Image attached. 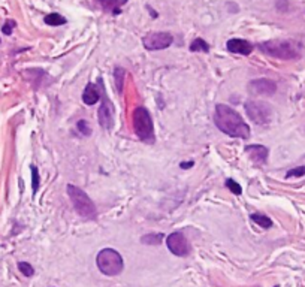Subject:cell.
Returning <instances> with one entry per match:
<instances>
[{"instance_id":"20","label":"cell","mask_w":305,"mask_h":287,"mask_svg":"<svg viewBox=\"0 0 305 287\" xmlns=\"http://www.w3.org/2000/svg\"><path fill=\"white\" fill-rule=\"evenodd\" d=\"M31 188H33V195H36L39 188V171L36 166H31Z\"/></svg>"},{"instance_id":"24","label":"cell","mask_w":305,"mask_h":287,"mask_svg":"<svg viewBox=\"0 0 305 287\" xmlns=\"http://www.w3.org/2000/svg\"><path fill=\"white\" fill-rule=\"evenodd\" d=\"M14 28H15V21H14V20H8V21L3 24V28H2V30H3V33H5V35H8V36H9V35L12 33V30H14Z\"/></svg>"},{"instance_id":"17","label":"cell","mask_w":305,"mask_h":287,"mask_svg":"<svg viewBox=\"0 0 305 287\" xmlns=\"http://www.w3.org/2000/svg\"><path fill=\"white\" fill-rule=\"evenodd\" d=\"M114 77H115V87H117V91L121 94V93H123V84H124L126 71H124L123 68H115V71H114Z\"/></svg>"},{"instance_id":"2","label":"cell","mask_w":305,"mask_h":287,"mask_svg":"<svg viewBox=\"0 0 305 287\" xmlns=\"http://www.w3.org/2000/svg\"><path fill=\"white\" fill-rule=\"evenodd\" d=\"M260 51L280 60H293L301 55V44L289 39H273L259 45Z\"/></svg>"},{"instance_id":"27","label":"cell","mask_w":305,"mask_h":287,"mask_svg":"<svg viewBox=\"0 0 305 287\" xmlns=\"http://www.w3.org/2000/svg\"><path fill=\"white\" fill-rule=\"evenodd\" d=\"M0 42H2V41H0Z\"/></svg>"},{"instance_id":"26","label":"cell","mask_w":305,"mask_h":287,"mask_svg":"<svg viewBox=\"0 0 305 287\" xmlns=\"http://www.w3.org/2000/svg\"><path fill=\"white\" fill-rule=\"evenodd\" d=\"M193 165H194L193 162H183V163H181L180 166H181L183 169H189V168H192Z\"/></svg>"},{"instance_id":"16","label":"cell","mask_w":305,"mask_h":287,"mask_svg":"<svg viewBox=\"0 0 305 287\" xmlns=\"http://www.w3.org/2000/svg\"><path fill=\"white\" fill-rule=\"evenodd\" d=\"M45 24L48 26H63L66 24V18L60 14H56V12H51L45 17Z\"/></svg>"},{"instance_id":"4","label":"cell","mask_w":305,"mask_h":287,"mask_svg":"<svg viewBox=\"0 0 305 287\" xmlns=\"http://www.w3.org/2000/svg\"><path fill=\"white\" fill-rule=\"evenodd\" d=\"M97 268L102 274L108 275V277H115L120 275L123 271V258L121 254L114 250V248H104L99 251L97 258H96Z\"/></svg>"},{"instance_id":"15","label":"cell","mask_w":305,"mask_h":287,"mask_svg":"<svg viewBox=\"0 0 305 287\" xmlns=\"http://www.w3.org/2000/svg\"><path fill=\"white\" fill-rule=\"evenodd\" d=\"M251 220L257 225V226H260V228H263V229H269V228H273V220L268 217V215H263V214H251Z\"/></svg>"},{"instance_id":"18","label":"cell","mask_w":305,"mask_h":287,"mask_svg":"<svg viewBox=\"0 0 305 287\" xmlns=\"http://www.w3.org/2000/svg\"><path fill=\"white\" fill-rule=\"evenodd\" d=\"M190 51L193 52H208L210 51V45L204 41V39H200V38H197V39H194L193 42L190 44Z\"/></svg>"},{"instance_id":"13","label":"cell","mask_w":305,"mask_h":287,"mask_svg":"<svg viewBox=\"0 0 305 287\" xmlns=\"http://www.w3.org/2000/svg\"><path fill=\"white\" fill-rule=\"evenodd\" d=\"M99 99H100V91H99V88H97V85L96 84H93V82H90V84H87V87H85V90H84L83 93V102L85 105H94L99 102Z\"/></svg>"},{"instance_id":"5","label":"cell","mask_w":305,"mask_h":287,"mask_svg":"<svg viewBox=\"0 0 305 287\" xmlns=\"http://www.w3.org/2000/svg\"><path fill=\"white\" fill-rule=\"evenodd\" d=\"M67 195L74 204V208L75 211L84 217V218H94L97 211L96 207L93 204V201L90 199V196L84 192L83 188L77 187V185H67Z\"/></svg>"},{"instance_id":"11","label":"cell","mask_w":305,"mask_h":287,"mask_svg":"<svg viewBox=\"0 0 305 287\" xmlns=\"http://www.w3.org/2000/svg\"><path fill=\"white\" fill-rule=\"evenodd\" d=\"M227 51L235 52V54H243V55H249L253 51V45L246 39H229L226 44Z\"/></svg>"},{"instance_id":"1","label":"cell","mask_w":305,"mask_h":287,"mask_svg":"<svg viewBox=\"0 0 305 287\" xmlns=\"http://www.w3.org/2000/svg\"><path fill=\"white\" fill-rule=\"evenodd\" d=\"M216 126L226 135L232 138L247 139L250 136L249 124L243 120V117L227 105H217L214 112Z\"/></svg>"},{"instance_id":"7","label":"cell","mask_w":305,"mask_h":287,"mask_svg":"<svg viewBox=\"0 0 305 287\" xmlns=\"http://www.w3.org/2000/svg\"><path fill=\"white\" fill-rule=\"evenodd\" d=\"M174 42V36L167 31H153L148 33L144 39L142 44L148 51H160L169 48Z\"/></svg>"},{"instance_id":"22","label":"cell","mask_w":305,"mask_h":287,"mask_svg":"<svg viewBox=\"0 0 305 287\" xmlns=\"http://www.w3.org/2000/svg\"><path fill=\"white\" fill-rule=\"evenodd\" d=\"M304 175H305V166H298V168L290 169V171L286 174V178H293V177L299 178V177H304Z\"/></svg>"},{"instance_id":"19","label":"cell","mask_w":305,"mask_h":287,"mask_svg":"<svg viewBox=\"0 0 305 287\" xmlns=\"http://www.w3.org/2000/svg\"><path fill=\"white\" fill-rule=\"evenodd\" d=\"M163 238H165V236L162 235V234H150V235L142 236L141 242H144V244H154V245H157V244H160V242L163 241Z\"/></svg>"},{"instance_id":"8","label":"cell","mask_w":305,"mask_h":287,"mask_svg":"<svg viewBox=\"0 0 305 287\" xmlns=\"http://www.w3.org/2000/svg\"><path fill=\"white\" fill-rule=\"evenodd\" d=\"M102 105L99 108V112H97V117H99V124L102 129L105 131H111L114 127V115H115V108L114 104L111 102V99L108 98L105 88H102Z\"/></svg>"},{"instance_id":"3","label":"cell","mask_w":305,"mask_h":287,"mask_svg":"<svg viewBox=\"0 0 305 287\" xmlns=\"http://www.w3.org/2000/svg\"><path fill=\"white\" fill-rule=\"evenodd\" d=\"M132 120H133V131L139 139L144 141L145 144H153L154 142V124H153L150 111L144 106H138L133 111Z\"/></svg>"},{"instance_id":"9","label":"cell","mask_w":305,"mask_h":287,"mask_svg":"<svg viewBox=\"0 0 305 287\" xmlns=\"http://www.w3.org/2000/svg\"><path fill=\"white\" fill-rule=\"evenodd\" d=\"M166 245L169 251L175 256L186 258L190 253V245L187 238L183 235L181 232H174L166 238Z\"/></svg>"},{"instance_id":"6","label":"cell","mask_w":305,"mask_h":287,"mask_svg":"<svg viewBox=\"0 0 305 287\" xmlns=\"http://www.w3.org/2000/svg\"><path fill=\"white\" fill-rule=\"evenodd\" d=\"M246 111L250 120L256 124H268L273 117L271 105L262 101H250L246 104Z\"/></svg>"},{"instance_id":"10","label":"cell","mask_w":305,"mask_h":287,"mask_svg":"<svg viewBox=\"0 0 305 287\" xmlns=\"http://www.w3.org/2000/svg\"><path fill=\"white\" fill-rule=\"evenodd\" d=\"M250 93L253 96H273L277 91V84L273 79H253L249 84Z\"/></svg>"},{"instance_id":"25","label":"cell","mask_w":305,"mask_h":287,"mask_svg":"<svg viewBox=\"0 0 305 287\" xmlns=\"http://www.w3.org/2000/svg\"><path fill=\"white\" fill-rule=\"evenodd\" d=\"M77 127L83 132V135H85V136H88V135L91 133L90 127H88V123H87L85 120H80V121H78V124H77Z\"/></svg>"},{"instance_id":"14","label":"cell","mask_w":305,"mask_h":287,"mask_svg":"<svg viewBox=\"0 0 305 287\" xmlns=\"http://www.w3.org/2000/svg\"><path fill=\"white\" fill-rule=\"evenodd\" d=\"M129 0H99L102 9L105 12H111V14H120V9L123 5H126Z\"/></svg>"},{"instance_id":"21","label":"cell","mask_w":305,"mask_h":287,"mask_svg":"<svg viewBox=\"0 0 305 287\" xmlns=\"http://www.w3.org/2000/svg\"><path fill=\"white\" fill-rule=\"evenodd\" d=\"M18 269H20L21 274L26 275V277H31V275L35 274L33 266H31L30 263H27V262H20V263H18Z\"/></svg>"},{"instance_id":"23","label":"cell","mask_w":305,"mask_h":287,"mask_svg":"<svg viewBox=\"0 0 305 287\" xmlns=\"http://www.w3.org/2000/svg\"><path fill=\"white\" fill-rule=\"evenodd\" d=\"M226 187H227L233 195H241V193H243L241 185H240L238 183H235L233 180H227V181H226Z\"/></svg>"},{"instance_id":"12","label":"cell","mask_w":305,"mask_h":287,"mask_svg":"<svg viewBox=\"0 0 305 287\" xmlns=\"http://www.w3.org/2000/svg\"><path fill=\"white\" fill-rule=\"evenodd\" d=\"M246 151L256 165H263L268 160V148L263 145H249L246 147Z\"/></svg>"}]
</instances>
